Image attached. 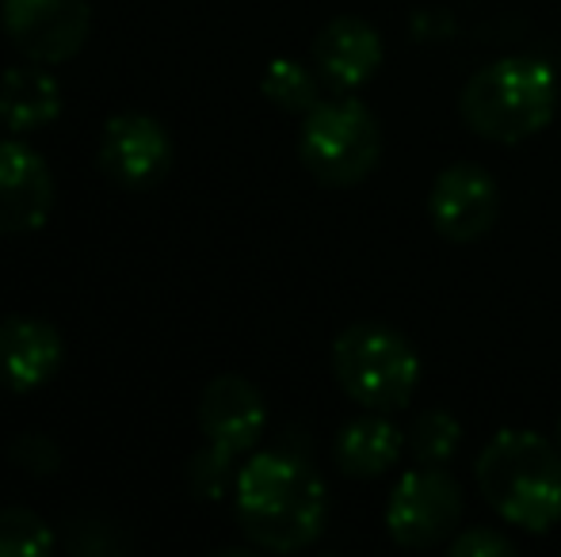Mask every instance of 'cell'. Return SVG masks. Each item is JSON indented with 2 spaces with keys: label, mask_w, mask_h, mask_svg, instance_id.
<instances>
[{
  "label": "cell",
  "mask_w": 561,
  "mask_h": 557,
  "mask_svg": "<svg viewBox=\"0 0 561 557\" xmlns=\"http://www.w3.org/2000/svg\"><path fill=\"white\" fill-rule=\"evenodd\" d=\"M233 489L237 523H241L244 538L260 550L295 554L318 543V535L325 531V485L295 454H256L241 466Z\"/></svg>",
  "instance_id": "1"
},
{
  "label": "cell",
  "mask_w": 561,
  "mask_h": 557,
  "mask_svg": "<svg viewBox=\"0 0 561 557\" xmlns=\"http://www.w3.org/2000/svg\"><path fill=\"white\" fill-rule=\"evenodd\" d=\"M481 497L501 520L524 531H550L561 520V451L539 431H496L478 454Z\"/></svg>",
  "instance_id": "2"
},
{
  "label": "cell",
  "mask_w": 561,
  "mask_h": 557,
  "mask_svg": "<svg viewBox=\"0 0 561 557\" xmlns=\"http://www.w3.org/2000/svg\"><path fill=\"white\" fill-rule=\"evenodd\" d=\"M466 127L485 141H527L558 112V77L539 58H501L481 66L458 100Z\"/></svg>",
  "instance_id": "3"
},
{
  "label": "cell",
  "mask_w": 561,
  "mask_h": 557,
  "mask_svg": "<svg viewBox=\"0 0 561 557\" xmlns=\"http://www.w3.org/2000/svg\"><path fill=\"white\" fill-rule=\"evenodd\" d=\"M333 374L355 405L370 413H398L413 402L421 359L401 333L363 321L336 336Z\"/></svg>",
  "instance_id": "4"
},
{
  "label": "cell",
  "mask_w": 561,
  "mask_h": 557,
  "mask_svg": "<svg viewBox=\"0 0 561 557\" xmlns=\"http://www.w3.org/2000/svg\"><path fill=\"white\" fill-rule=\"evenodd\" d=\"M298 153L318 184L352 187L375 172L382 156V130L375 112L359 100H321L306 115Z\"/></svg>",
  "instance_id": "5"
},
{
  "label": "cell",
  "mask_w": 561,
  "mask_h": 557,
  "mask_svg": "<svg viewBox=\"0 0 561 557\" xmlns=\"http://www.w3.org/2000/svg\"><path fill=\"white\" fill-rule=\"evenodd\" d=\"M462 523V489L439 466L405 474L386 504V531L405 550H428L447 543Z\"/></svg>",
  "instance_id": "6"
},
{
  "label": "cell",
  "mask_w": 561,
  "mask_h": 557,
  "mask_svg": "<svg viewBox=\"0 0 561 557\" xmlns=\"http://www.w3.org/2000/svg\"><path fill=\"white\" fill-rule=\"evenodd\" d=\"M0 20L23 58L61 66L81 54L92 27V8L89 0H4Z\"/></svg>",
  "instance_id": "7"
},
{
  "label": "cell",
  "mask_w": 561,
  "mask_h": 557,
  "mask_svg": "<svg viewBox=\"0 0 561 557\" xmlns=\"http://www.w3.org/2000/svg\"><path fill=\"white\" fill-rule=\"evenodd\" d=\"M267 409L260 390L241 374H218L215 382H207L199 397V428L207 436L203 451L210 459L233 466L237 454L252 451L264 436Z\"/></svg>",
  "instance_id": "8"
},
{
  "label": "cell",
  "mask_w": 561,
  "mask_h": 557,
  "mask_svg": "<svg viewBox=\"0 0 561 557\" xmlns=\"http://www.w3.org/2000/svg\"><path fill=\"white\" fill-rule=\"evenodd\" d=\"M496 214H501L496 179L485 169H478V164H447L436 176V184H432L428 218L439 237L455 241V245L485 237L493 230Z\"/></svg>",
  "instance_id": "9"
},
{
  "label": "cell",
  "mask_w": 561,
  "mask_h": 557,
  "mask_svg": "<svg viewBox=\"0 0 561 557\" xmlns=\"http://www.w3.org/2000/svg\"><path fill=\"white\" fill-rule=\"evenodd\" d=\"M100 169L118 187H153L169 176L172 169V138L157 119L138 112H126L107 119L104 138H100Z\"/></svg>",
  "instance_id": "10"
},
{
  "label": "cell",
  "mask_w": 561,
  "mask_h": 557,
  "mask_svg": "<svg viewBox=\"0 0 561 557\" xmlns=\"http://www.w3.org/2000/svg\"><path fill=\"white\" fill-rule=\"evenodd\" d=\"M54 210L50 164L20 138L0 141V233L20 237L46 225Z\"/></svg>",
  "instance_id": "11"
},
{
  "label": "cell",
  "mask_w": 561,
  "mask_h": 557,
  "mask_svg": "<svg viewBox=\"0 0 561 557\" xmlns=\"http://www.w3.org/2000/svg\"><path fill=\"white\" fill-rule=\"evenodd\" d=\"M61 367V333L50 321L8 317L0 321V386L31 394L46 386Z\"/></svg>",
  "instance_id": "12"
},
{
  "label": "cell",
  "mask_w": 561,
  "mask_h": 557,
  "mask_svg": "<svg viewBox=\"0 0 561 557\" xmlns=\"http://www.w3.org/2000/svg\"><path fill=\"white\" fill-rule=\"evenodd\" d=\"M313 66L336 92H352L382 66V38L367 20L336 15L313 38Z\"/></svg>",
  "instance_id": "13"
},
{
  "label": "cell",
  "mask_w": 561,
  "mask_h": 557,
  "mask_svg": "<svg viewBox=\"0 0 561 557\" xmlns=\"http://www.w3.org/2000/svg\"><path fill=\"white\" fill-rule=\"evenodd\" d=\"M61 115V84L54 73L35 66L8 69L0 77V123L12 135H35V130L50 127Z\"/></svg>",
  "instance_id": "14"
},
{
  "label": "cell",
  "mask_w": 561,
  "mask_h": 557,
  "mask_svg": "<svg viewBox=\"0 0 561 557\" xmlns=\"http://www.w3.org/2000/svg\"><path fill=\"white\" fill-rule=\"evenodd\" d=\"M405 451V436L393 420H386V413H370L352 423H344L336 436V466L347 477H378L393 466Z\"/></svg>",
  "instance_id": "15"
},
{
  "label": "cell",
  "mask_w": 561,
  "mask_h": 557,
  "mask_svg": "<svg viewBox=\"0 0 561 557\" xmlns=\"http://www.w3.org/2000/svg\"><path fill=\"white\" fill-rule=\"evenodd\" d=\"M264 96L272 100L275 107L290 115H310L313 107L321 104V89H318V77L302 66V61H290V58H275L264 73Z\"/></svg>",
  "instance_id": "16"
},
{
  "label": "cell",
  "mask_w": 561,
  "mask_h": 557,
  "mask_svg": "<svg viewBox=\"0 0 561 557\" xmlns=\"http://www.w3.org/2000/svg\"><path fill=\"white\" fill-rule=\"evenodd\" d=\"M458 443H462V423L450 417L447 409H428L416 417L409 428V451L421 466H444L455 459Z\"/></svg>",
  "instance_id": "17"
},
{
  "label": "cell",
  "mask_w": 561,
  "mask_h": 557,
  "mask_svg": "<svg viewBox=\"0 0 561 557\" xmlns=\"http://www.w3.org/2000/svg\"><path fill=\"white\" fill-rule=\"evenodd\" d=\"M54 550V531L27 508H0V557H43Z\"/></svg>",
  "instance_id": "18"
},
{
  "label": "cell",
  "mask_w": 561,
  "mask_h": 557,
  "mask_svg": "<svg viewBox=\"0 0 561 557\" xmlns=\"http://www.w3.org/2000/svg\"><path fill=\"white\" fill-rule=\"evenodd\" d=\"M8 459H12L23 474H35V477H50V474H58V466H61L58 443H54V439H46L43 431L15 436L12 446H8Z\"/></svg>",
  "instance_id": "19"
},
{
  "label": "cell",
  "mask_w": 561,
  "mask_h": 557,
  "mask_svg": "<svg viewBox=\"0 0 561 557\" xmlns=\"http://www.w3.org/2000/svg\"><path fill=\"white\" fill-rule=\"evenodd\" d=\"M508 554H516V543L493 527H470L450 538V557H508Z\"/></svg>",
  "instance_id": "20"
},
{
  "label": "cell",
  "mask_w": 561,
  "mask_h": 557,
  "mask_svg": "<svg viewBox=\"0 0 561 557\" xmlns=\"http://www.w3.org/2000/svg\"><path fill=\"white\" fill-rule=\"evenodd\" d=\"M558 446H561V417H558Z\"/></svg>",
  "instance_id": "21"
}]
</instances>
